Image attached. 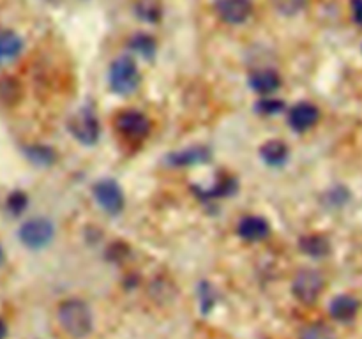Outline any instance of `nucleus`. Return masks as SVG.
I'll return each instance as SVG.
<instances>
[{
    "mask_svg": "<svg viewBox=\"0 0 362 339\" xmlns=\"http://www.w3.org/2000/svg\"><path fill=\"white\" fill-rule=\"evenodd\" d=\"M285 109V102L276 97H264L257 102V112L265 117H274Z\"/></svg>",
    "mask_w": 362,
    "mask_h": 339,
    "instance_id": "5701e85b",
    "label": "nucleus"
},
{
    "mask_svg": "<svg viewBox=\"0 0 362 339\" xmlns=\"http://www.w3.org/2000/svg\"><path fill=\"white\" fill-rule=\"evenodd\" d=\"M115 129L127 140L141 141L151 134L152 122L138 109H124L115 117Z\"/></svg>",
    "mask_w": 362,
    "mask_h": 339,
    "instance_id": "423d86ee",
    "label": "nucleus"
},
{
    "mask_svg": "<svg viewBox=\"0 0 362 339\" xmlns=\"http://www.w3.org/2000/svg\"><path fill=\"white\" fill-rule=\"evenodd\" d=\"M129 48L133 49L136 55L148 60L156 55V39L148 34H134L133 37L129 39Z\"/></svg>",
    "mask_w": 362,
    "mask_h": 339,
    "instance_id": "a211bd4d",
    "label": "nucleus"
},
{
    "mask_svg": "<svg viewBox=\"0 0 362 339\" xmlns=\"http://www.w3.org/2000/svg\"><path fill=\"white\" fill-rule=\"evenodd\" d=\"M57 320L64 334L73 339H83L94 328V314L88 304L80 299H67L57 307Z\"/></svg>",
    "mask_w": 362,
    "mask_h": 339,
    "instance_id": "f257e3e1",
    "label": "nucleus"
},
{
    "mask_svg": "<svg viewBox=\"0 0 362 339\" xmlns=\"http://www.w3.org/2000/svg\"><path fill=\"white\" fill-rule=\"evenodd\" d=\"M92 193H94L95 201L99 203V207L106 212V214L117 215L124 210V193L120 189V186L117 184V180L113 179H101L95 182V186L92 187Z\"/></svg>",
    "mask_w": 362,
    "mask_h": 339,
    "instance_id": "0eeeda50",
    "label": "nucleus"
},
{
    "mask_svg": "<svg viewBox=\"0 0 362 339\" xmlns=\"http://www.w3.org/2000/svg\"><path fill=\"white\" fill-rule=\"evenodd\" d=\"M216 14L228 25H243L253 14L251 0H216Z\"/></svg>",
    "mask_w": 362,
    "mask_h": 339,
    "instance_id": "6e6552de",
    "label": "nucleus"
},
{
    "mask_svg": "<svg viewBox=\"0 0 362 339\" xmlns=\"http://www.w3.org/2000/svg\"><path fill=\"white\" fill-rule=\"evenodd\" d=\"M211 159V150L207 147H202V145H197V147L184 148V150L172 152L168 154L166 161H168L170 166H194L202 165V162H207Z\"/></svg>",
    "mask_w": 362,
    "mask_h": 339,
    "instance_id": "ddd939ff",
    "label": "nucleus"
},
{
    "mask_svg": "<svg viewBox=\"0 0 362 339\" xmlns=\"http://www.w3.org/2000/svg\"><path fill=\"white\" fill-rule=\"evenodd\" d=\"M25 154H27L28 161L34 162L35 166H41V168H46V166L55 162V150L46 147V145H32V147H27L25 148Z\"/></svg>",
    "mask_w": 362,
    "mask_h": 339,
    "instance_id": "f3484780",
    "label": "nucleus"
},
{
    "mask_svg": "<svg viewBox=\"0 0 362 339\" xmlns=\"http://www.w3.org/2000/svg\"><path fill=\"white\" fill-rule=\"evenodd\" d=\"M23 52V39L13 30L0 32V67L16 62Z\"/></svg>",
    "mask_w": 362,
    "mask_h": 339,
    "instance_id": "f8f14e48",
    "label": "nucleus"
},
{
    "mask_svg": "<svg viewBox=\"0 0 362 339\" xmlns=\"http://www.w3.org/2000/svg\"><path fill=\"white\" fill-rule=\"evenodd\" d=\"M350 9H352L354 23L362 28V0H350Z\"/></svg>",
    "mask_w": 362,
    "mask_h": 339,
    "instance_id": "393cba45",
    "label": "nucleus"
},
{
    "mask_svg": "<svg viewBox=\"0 0 362 339\" xmlns=\"http://www.w3.org/2000/svg\"><path fill=\"white\" fill-rule=\"evenodd\" d=\"M134 13L140 20L147 21V23H156L163 16V9L158 0H140L134 6Z\"/></svg>",
    "mask_w": 362,
    "mask_h": 339,
    "instance_id": "6ab92c4d",
    "label": "nucleus"
},
{
    "mask_svg": "<svg viewBox=\"0 0 362 339\" xmlns=\"http://www.w3.org/2000/svg\"><path fill=\"white\" fill-rule=\"evenodd\" d=\"M260 155L264 159V162H267L269 166L279 168V166H283L288 161L290 150L281 140H269L267 143L262 145Z\"/></svg>",
    "mask_w": 362,
    "mask_h": 339,
    "instance_id": "2eb2a0df",
    "label": "nucleus"
},
{
    "mask_svg": "<svg viewBox=\"0 0 362 339\" xmlns=\"http://www.w3.org/2000/svg\"><path fill=\"white\" fill-rule=\"evenodd\" d=\"M359 309L361 302L354 295H338L329 304V314L336 321H341V323L352 321L357 316V313H359Z\"/></svg>",
    "mask_w": 362,
    "mask_h": 339,
    "instance_id": "9b49d317",
    "label": "nucleus"
},
{
    "mask_svg": "<svg viewBox=\"0 0 362 339\" xmlns=\"http://www.w3.org/2000/svg\"><path fill=\"white\" fill-rule=\"evenodd\" d=\"M67 129H69V133L83 145L98 143L99 133H101L98 115H95L94 109H92L90 106H83V108L78 109V112L67 120Z\"/></svg>",
    "mask_w": 362,
    "mask_h": 339,
    "instance_id": "39448f33",
    "label": "nucleus"
},
{
    "mask_svg": "<svg viewBox=\"0 0 362 339\" xmlns=\"http://www.w3.org/2000/svg\"><path fill=\"white\" fill-rule=\"evenodd\" d=\"M110 88L119 95H131L138 90L141 81L140 69L131 56H119L112 62L108 73Z\"/></svg>",
    "mask_w": 362,
    "mask_h": 339,
    "instance_id": "f03ea898",
    "label": "nucleus"
},
{
    "mask_svg": "<svg viewBox=\"0 0 362 339\" xmlns=\"http://www.w3.org/2000/svg\"><path fill=\"white\" fill-rule=\"evenodd\" d=\"M237 233L246 242H260L269 237L271 225H269L267 219L260 218V215H246L237 225Z\"/></svg>",
    "mask_w": 362,
    "mask_h": 339,
    "instance_id": "9d476101",
    "label": "nucleus"
},
{
    "mask_svg": "<svg viewBox=\"0 0 362 339\" xmlns=\"http://www.w3.org/2000/svg\"><path fill=\"white\" fill-rule=\"evenodd\" d=\"M320 120V109L313 102H297L288 112V124L296 133H306Z\"/></svg>",
    "mask_w": 362,
    "mask_h": 339,
    "instance_id": "1a4fd4ad",
    "label": "nucleus"
},
{
    "mask_svg": "<svg viewBox=\"0 0 362 339\" xmlns=\"http://www.w3.org/2000/svg\"><path fill=\"white\" fill-rule=\"evenodd\" d=\"M299 247L304 254L311 258H325L331 253V242L325 235L311 233V235L303 237L299 240Z\"/></svg>",
    "mask_w": 362,
    "mask_h": 339,
    "instance_id": "dca6fc26",
    "label": "nucleus"
},
{
    "mask_svg": "<svg viewBox=\"0 0 362 339\" xmlns=\"http://www.w3.org/2000/svg\"><path fill=\"white\" fill-rule=\"evenodd\" d=\"M18 237H20L21 244L28 249H45L49 246L55 237V228L53 222L46 218H32L25 221L18 230Z\"/></svg>",
    "mask_w": 362,
    "mask_h": 339,
    "instance_id": "20e7f679",
    "label": "nucleus"
},
{
    "mask_svg": "<svg viewBox=\"0 0 362 339\" xmlns=\"http://www.w3.org/2000/svg\"><path fill=\"white\" fill-rule=\"evenodd\" d=\"M21 87L14 78H2L0 80V102L4 105H14L20 101Z\"/></svg>",
    "mask_w": 362,
    "mask_h": 339,
    "instance_id": "aec40b11",
    "label": "nucleus"
},
{
    "mask_svg": "<svg viewBox=\"0 0 362 339\" xmlns=\"http://www.w3.org/2000/svg\"><path fill=\"white\" fill-rule=\"evenodd\" d=\"M7 335V327L2 320H0V339H6Z\"/></svg>",
    "mask_w": 362,
    "mask_h": 339,
    "instance_id": "a878e982",
    "label": "nucleus"
},
{
    "mask_svg": "<svg viewBox=\"0 0 362 339\" xmlns=\"http://www.w3.org/2000/svg\"><path fill=\"white\" fill-rule=\"evenodd\" d=\"M250 87L258 94L269 95L281 87V76L274 69H257L251 73Z\"/></svg>",
    "mask_w": 362,
    "mask_h": 339,
    "instance_id": "4468645a",
    "label": "nucleus"
},
{
    "mask_svg": "<svg viewBox=\"0 0 362 339\" xmlns=\"http://www.w3.org/2000/svg\"><path fill=\"white\" fill-rule=\"evenodd\" d=\"M4 263V251H2V247H0V265Z\"/></svg>",
    "mask_w": 362,
    "mask_h": 339,
    "instance_id": "bb28decb",
    "label": "nucleus"
},
{
    "mask_svg": "<svg viewBox=\"0 0 362 339\" xmlns=\"http://www.w3.org/2000/svg\"><path fill=\"white\" fill-rule=\"evenodd\" d=\"M299 339H338V335L329 325L311 323L300 331Z\"/></svg>",
    "mask_w": 362,
    "mask_h": 339,
    "instance_id": "412c9836",
    "label": "nucleus"
},
{
    "mask_svg": "<svg viewBox=\"0 0 362 339\" xmlns=\"http://www.w3.org/2000/svg\"><path fill=\"white\" fill-rule=\"evenodd\" d=\"M272 7L283 16H296L306 6V0H271Z\"/></svg>",
    "mask_w": 362,
    "mask_h": 339,
    "instance_id": "4be33fe9",
    "label": "nucleus"
},
{
    "mask_svg": "<svg viewBox=\"0 0 362 339\" xmlns=\"http://www.w3.org/2000/svg\"><path fill=\"white\" fill-rule=\"evenodd\" d=\"M27 205H28V196L23 193V191H13L6 200L7 210H9V214L13 215H20L21 212H25Z\"/></svg>",
    "mask_w": 362,
    "mask_h": 339,
    "instance_id": "b1692460",
    "label": "nucleus"
},
{
    "mask_svg": "<svg viewBox=\"0 0 362 339\" xmlns=\"http://www.w3.org/2000/svg\"><path fill=\"white\" fill-rule=\"evenodd\" d=\"M325 290V278L315 268H303L292 281V293L300 304L311 306Z\"/></svg>",
    "mask_w": 362,
    "mask_h": 339,
    "instance_id": "7ed1b4c3",
    "label": "nucleus"
}]
</instances>
